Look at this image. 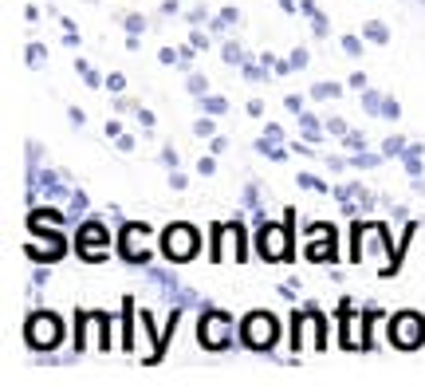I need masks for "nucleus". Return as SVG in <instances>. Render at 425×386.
Returning a JSON list of instances; mask_svg holds the SVG:
<instances>
[{"label": "nucleus", "instance_id": "2", "mask_svg": "<svg viewBox=\"0 0 425 386\" xmlns=\"http://www.w3.org/2000/svg\"><path fill=\"white\" fill-rule=\"evenodd\" d=\"M162 244H166V257L170 260H189L197 253V233L189 225H170L166 237H162Z\"/></svg>", "mask_w": 425, "mask_h": 386}, {"label": "nucleus", "instance_id": "3", "mask_svg": "<svg viewBox=\"0 0 425 386\" xmlns=\"http://www.w3.org/2000/svg\"><path fill=\"white\" fill-rule=\"evenodd\" d=\"M244 343L248 347H272L276 343V320L264 316V311H252L244 320Z\"/></svg>", "mask_w": 425, "mask_h": 386}, {"label": "nucleus", "instance_id": "4", "mask_svg": "<svg viewBox=\"0 0 425 386\" xmlns=\"http://www.w3.org/2000/svg\"><path fill=\"white\" fill-rule=\"evenodd\" d=\"M28 343L31 347H55V343H60V320L47 316V311L31 316L28 320Z\"/></svg>", "mask_w": 425, "mask_h": 386}, {"label": "nucleus", "instance_id": "1", "mask_svg": "<svg viewBox=\"0 0 425 386\" xmlns=\"http://www.w3.org/2000/svg\"><path fill=\"white\" fill-rule=\"evenodd\" d=\"M390 339L398 343V347H422L425 320H422V316H413V311H402V316L390 323Z\"/></svg>", "mask_w": 425, "mask_h": 386}, {"label": "nucleus", "instance_id": "5", "mask_svg": "<svg viewBox=\"0 0 425 386\" xmlns=\"http://www.w3.org/2000/svg\"><path fill=\"white\" fill-rule=\"evenodd\" d=\"M229 331H233V323H229V316H220V311H209L201 320V343L213 347V351H220L229 343Z\"/></svg>", "mask_w": 425, "mask_h": 386}, {"label": "nucleus", "instance_id": "6", "mask_svg": "<svg viewBox=\"0 0 425 386\" xmlns=\"http://www.w3.org/2000/svg\"><path fill=\"white\" fill-rule=\"evenodd\" d=\"M260 253L268 260H283L287 257V237H283L280 229H264V237H260Z\"/></svg>", "mask_w": 425, "mask_h": 386}]
</instances>
